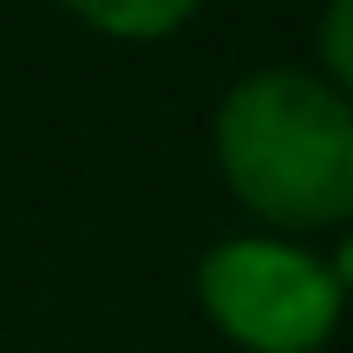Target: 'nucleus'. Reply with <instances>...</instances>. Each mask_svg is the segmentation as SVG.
<instances>
[{
    "mask_svg": "<svg viewBox=\"0 0 353 353\" xmlns=\"http://www.w3.org/2000/svg\"><path fill=\"white\" fill-rule=\"evenodd\" d=\"M216 164L229 196L275 229L353 223V105L294 65L249 72L216 105Z\"/></svg>",
    "mask_w": 353,
    "mask_h": 353,
    "instance_id": "f257e3e1",
    "label": "nucleus"
},
{
    "mask_svg": "<svg viewBox=\"0 0 353 353\" xmlns=\"http://www.w3.org/2000/svg\"><path fill=\"white\" fill-rule=\"evenodd\" d=\"M196 301L210 327L242 353H321L347 307L327 262L281 236L216 242L196 262Z\"/></svg>",
    "mask_w": 353,
    "mask_h": 353,
    "instance_id": "f03ea898",
    "label": "nucleus"
},
{
    "mask_svg": "<svg viewBox=\"0 0 353 353\" xmlns=\"http://www.w3.org/2000/svg\"><path fill=\"white\" fill-rule=\"evenodd\" d=\"M59 7L72 13L79 26L105 33V39L144 46V39H170L176 26H190L203 0H59Z\"/></svg>",
    "mask_w": 353,
    "mask_h": 353,
    "instance_id": "7ed1b4c3",
    "label": "nucleus"
},
{
    "mask_svg": "<svg viewBox=\"0 0 353 353\" xmlns=\"http://www.w3.org/2000/svg\"><path fill=\"white\" fill-rule=\"evenodd\" d=\"M321 65H327V85L353 99V0H327L321 13Z\"/></svg>",
    "mask_w": 353,
    "mask_h": 353,
    "instance_id": "20e7f679",
    "label": "nucleus"
},
{
    "mask_svg": "<svg viewBox=\"0 0 353 353\" xmlns=\"http://www.w3.org/2000/svg\"><path fill=\"white\" fill-rule=\"evenodd\" d=\"M327 275H334V288H341V301H353V229L341 236V249H334Z\"/></svg>",
    "mask_w": 353,
    "mask_h": 353,
    "instance_id": "39448f33",
    "label": "nucleus"
}]
</instances>
